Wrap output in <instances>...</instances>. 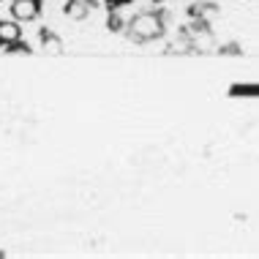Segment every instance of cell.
Returning a JSON list of instances; mask_svg holds the SVG:
<instances>
[{
  "instance_id": "cell-1",
  "label": "cell",
  "mask_w": 259,
  "mask_h": 259,
  "mask_svg": "<svg viewBox=\"0 0 259 259\" xmlns=\"http://www.w3.org/2000/svg\"><path fill=\"white\" fill-rule=\"evenodd\" d=\"M128 27H131L128 36L134 41H153L164 33V19H161V14L145 11V14H137Z\"/></svg>"
},
{
  "instance_id": "cell-2",
  "label": "cell",
  "mask_w": 259,
  "mask_h": 259,
  "mask_svg": "<svg viewBox=\"0 0 259 259\" xmlns=\"http://www.w3.org/2000/svg\"><path fill=\"white\" fill-rule=\"evenodd\" d=\"M41 14V0H14L11 3V17L17 22H33Z\"/></svg>"
},
{
  "instance_id": "cell-3",
  "label": "cell",
  "mask_w": 259,
  "mask_h": 259,
  "mask_svg": "<svg viewBox=\"0 0 259 259\" xmlns=\"http://www.w3.org/2000/svg\"><path fill=\"white\" fill-rule=\"evenodd\" d=\"M22 38V27L17 19H0V47H9Z\"/></svg>"
},
{
  "instance_id": "cell-4",
  "label": "cell",
  "mask_w": 259,
  "mask_h": 259,
  "mask_svg": "<svg viewBox=\"0 0 259 259\" xmlns=\"http://www.w3.org/2000/svg\"><path fill=\"white\" fill-rule=\"evenodd\" d=\"M63 11H66L68 19H76V22H82V19L88 17V11H90V3H88V0H68Z\"/></svg>"
},
{
  "instance_id": "cell-5",
  "label": "cell",
  "mask_w": 259,
  "mask_h": 259,
  "mask_svg": "<svg viewBox=\"0 0 259 259\" xmlns=\"http://www.w3.org/2000/svg\"><path fill=\"white\" fill-rule=\"evenodd\" d=\"M41 44H44V50L50 55H60L63 52V41L55 36V33H50V30H41Z\"/></svg>"
},
{
  "instance_id": "cell-6",
  "label": "cell",
  "mask_w": 259,
  "mask_h": 259,
  "mask_svg": "<svg viewBox=\"0 0 259 259\" xmlns=\"http://www.w3.org/2000/svg\"><path fill=\"white\" fill-rule=\"evenodd\" d=\"M107 27L112 33H117V30H123V19H120V14H117V9L109 14V19H107Z\"/></svg>"
},
{
  "instance_id": "cell-7",
  "label": "cell",
  "mask_w": 259,
  "mask_h": 259,
  "mask_svg": "<svg viewBox=\"0 0 259 259\" xmlns=\"http://www.w3.org/2000/svg\"><path fill=\"white\" fill-rule=\"evenodd\" d=\"M6 52H30V47H27V44H22V38H19V41H14V44H9V47H6Z\"/></svg>"
},
{
  "instance_id": "cell-8",
  "label": "cell",
  "mask_w": 259,
  "mask_h": 259,
  "mask_svg": "<svg viewBox=\"0 0 259 259\" xmlns=\"http://www.w3.org/2000/svg\"><path fill=\"white\" fill-rule=\"evenodd\" d=\"M125 3H134V0H107V9L115 11V9H120V6H125Z\"/></svg>"
},
{
  "instance_id": "cell-9",
  "label": "cell",
  "mask_w": 259,
  "mask_h": 259,
  "mask_svg": "<svg viewBox=\"0 0 259 259\" xmlns=\"http://www.w3.org/2000/svg\"><path fill=\"white\" fill-rule=\"evenodd\" d=\"M0 3H3V0H0Z\"/></svg>"
}]
</instances>
